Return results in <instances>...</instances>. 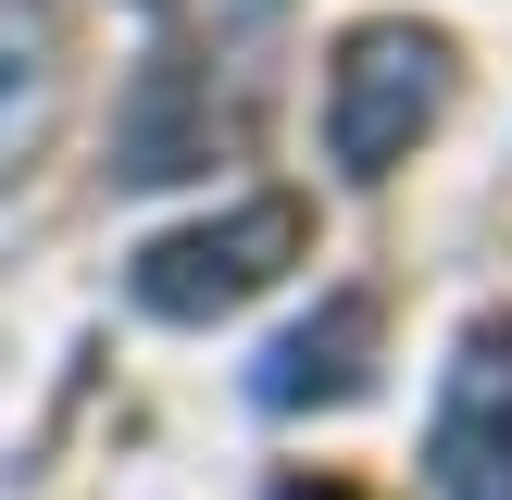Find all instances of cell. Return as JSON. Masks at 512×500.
<instances>
[{"label":"cell","instance_id":"obj_1","mask_svg":"<svg viewBox=\"0 0 512 500\" xmlns=\"http://www.w3.org/2000/svg\"><path fill=\"white\" fill-rule=\"evenodd\" d=\"M438 113H450V38H425V25H350L338 75H325V163L350 188H375Z\"/></svg>","mask_w":512,"mask_h":500},{"label":"cell","instance_id":"obj_2","mask_svg":"<svg viewBox=\"0 0 512 500\" xmlns=\"http://www.w3.org/2000/svg\"><path fill=\"white\" fill-rule=\"evenodd\" d=\"M288 263H300V200H238V213L188 225V238H150L138 263H125V288L163 325H213V313H238L250 288H275Z\"/></svg>","mask_w":512,"mask_h":500},{"label":"cell","instance_id":"obj_3","mask_svg":"<svg viewBox=\"0 0 512 500\" xmlns=\"http://www.w3.org/2000/svg\"><path fill=\"white\" fill-rule=\"evenodd\" d=\"M425 463H438V500H512V325L463 338L438 425H425Z\"/></svg>","mask_w":512,"mask_h":500},{"label":"cell","instance_id":"obj_4","mask_svg":"<svg viewBox=\"0 0 512 500\" xmlns=\"http://www.w3.org/2000/svg\"><path fill=\"white\" fill-rule=\"evenodd\" d=\"M375 338H388L375 288H338L313 325H288V338L250 363V400H263V413H338V400L375 388Z\"/></svg>","mask_w":512,"mask_h":500},{"label":"cell","instance_id":"obj_5","mask_svg":"<svg viewBox=\"0 0 512 500\" xmlns=\"http://www.w3.org/2000/svg\"><path fill=\"white\" fill-rule=\"evenodd\" d=\"M50 113H63V25L50 0H0V175L50 138Z\"/></svg>","mask_w":512,"mask_h":500},{"label":"cell","instance_id":"obj_6","mask_svg":"<svg viewBox=\"0 0 512 500\" xmlns=\"http://www.w3.org/2000/svg\"><path fill=\"white\" fill-rule=\"evenodd\" d=\"M275 500H350V488H338V475H288Z\"/></svg>","mask_w":512,"mask_h":500},{"label":"cell","instance_id":"obj_7","mask_svg":"<svg viewBox=\"0 0 512 500\" xmlns=\"http://www.w3.org/2000/svg\"><path fill=\"white\" fill-rule=\"evenodd\" d=\"M275 13V0H213V25H263Z\"/></svg>","mask_w":512,"mask_h":500}]
</instances>
